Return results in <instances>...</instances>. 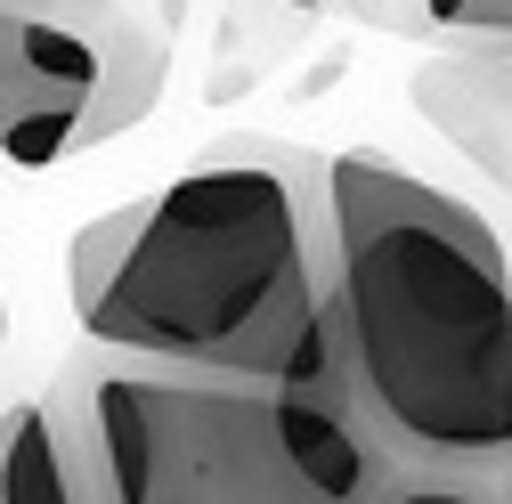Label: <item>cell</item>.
<instances>
[{
	"label": "cell",
	"instance_id": "obj_7",
	"mask_svg": "<svg viewBox=\"0 0 512 504\" xmlns=\"http://www.w3.org/2000/svg\"><path fill=\"white\" fill-rule=\"evenodd\" d=\"M0 334H9V301H0Z\"/></svg>",
	"mask_w": 512,
	"mask_h": 504
},
{
	"label": "cell",
	"instance_id": "obj_2",
	"mask_svg": "<svg viewBox=\"0 0 512 504\" xmlns=\"http://www.w3.org/2000/svg\"><path fill=\"white\" fill-rule=\"evenodd\" d=\"M334 155L212 139L196 171L74 228L66 293L90 342L317 391L334 358Z\"/></svg>",
	"mask_w": 512,
	"mask_h": 504
},
{
	"label": "cell",
	"instance_id": "obj_6",
	"mask_svg": "<svg viewBox=\"0 0 512 504\" xmlns=\"http://www.w3.org/2000/svg\"><path fill=\"white\" fill-rule=\"evenodd\" d=\"M431 17L464 41H504L512 49V0H431Z\"/></svg>",
	"mask_w": 512,
	"mask_h": 504
},
{
	"label": "cell",
	"instance_id": "obj_1",
	"mask_svg": "<svg viewBox=\"0 0 512 504\" xmlns=\"http://www.w3.org/2000/svg\"><path fill=\"white\" fill-rule=\"evenodd\" d=\"M334 399L374 448L358 504L512 488V261L496 228L382 147L334 155Z\"/></svg>",
	"mask_w": 512,
	"mask_h": 504
},
{
	"label": "cell",
	"instance_id": "obj_5",
	"mask_svg": "<svg viewBox=\"0 0 512 504\" xmlns=\"http://www.w3.org/2000/svg\"><path fill=\"white\" fill-rule=\"evenodd\" d=\"M407 98L480 179H496L512 196V49L504 41H472V49L423 57V66L407 74Z\"/></svg>",
	"mask_w": 512,
	"mask_h": 504
},
{
	"label": "cell",
	"instance_id": "obj_3",
	"mask_svg": "<svg viewBox=\"0 0 512 504\" xmlns=\"http://www.w3.org/2000/svg\"><path fill=\"white\" fill-rule=\"evenodd\" d=\"M122 504H358L374 448L317 399L220 366H171L82 342Z\"/></svg>",
	"mask_w": 512,
	"mask_h": 504
},
{
	"label": "cell",
	"instance_id": "obj_4",
	"mask_svg": "<svg viewBox=\"0 0 512 504\" xmlns=\"http://www.w3.org/2000/svg\"><path fill=\"white\" fill-rule=\"evenodd\" d=\"M171 74V33L131 0H0V155L49 171L139 131Z\"/></svg>",
	"mask_w": 512,
	"mask_h": 504
}]
</instances>
